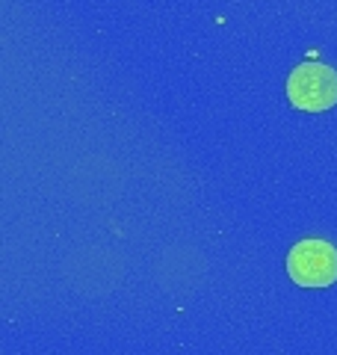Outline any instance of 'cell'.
I'll use <instances>...</instances> for the list:
<instances>
[{
	"label": "cell",
	"instance_id": "obj_1",
	"mask_svg": "<svg viewBox=\"0 0 337 355\" xmlns=\"http://www.w3.org/2000/svg\"><path fill=\"white\" fill-rule=\"evenodd\" d=\"M287 98L296 110L322 113L337 104V71L322 62H302L287 77Z\"/></svg>",
	"mask_w": 337,
	"mask_h": 355
},
{
	"label": "cell",
	"instance_id": "obj_2",
	"mask_svg": "<svg viewBox=\"0 0 337 355\" xmlns=\"http://www.w3.org/2000/svg\"><path fill=\"white\" fill-rule=\"evenodd\" d=\"M287 272L299 287H331L337 282V249L329 240H302L290 249Z\"/></svg>",
	"mask_w": 337,
	"mask_h": 355
}]
</instances>
